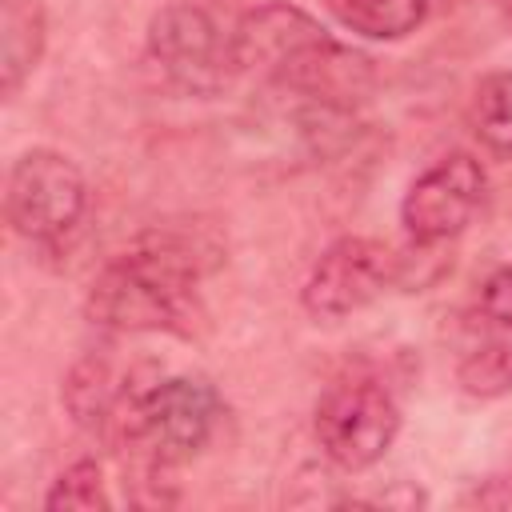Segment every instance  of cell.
<instances>
[{"label": "cell", "mask_w": 512, "mask_h": 512, "mask_svg": "<svg viewBox=\"0 0 512 512\" xmlns=\"http://www.w3.org/2000/svg\"><path fill=\"white\" fill-rule=\"evenodd\" d=\"M480 312H484V320H492L500 328H512V264H500L484 276Z\"/></svg>", "instance_id": "obj_16"}, {"label": "cell", "mask_w": 512, "mask_h": 512, "mask_svg": "<svg viewBox=\"0 0 512 512\" xmlns=\"http://www.w3.org/2000/svg\"><path fill=\"white\" fill-rule=\"evenodd\" d=\"M88 212V180L60 148H24L4 180V216L28 244H60Z\"/></svg>", "instance_id": "obj_6"}, {"label": "cell", "mask_w": 512, "mask_h": 512, "mask_svg": "<svg viewBox=\"0 0 512 512\" xmlns=\"http://www.w3.org/2000/svg\"><path fill=\"white\" fill-rule=\"evenodd\" d=\"M452 272V248L448 244H420L408 240L396 252V288L400 292H424L440 284Z\"/></svg>", "instance_id": "obj_15"}, {"label": "cell", "mask_w": 512, "mask_h": 512, "mask_svg": "<svg viewBox=\"0 0 512 512\" xmlns=\"http://www.w3.org/2000/svg\"><path fill=\"white\" fill-rule=\"evenodd\" d=\"M320 4L344 32L380 44L412 36L432 12V0H320Z\"/></svg>", "instance_id": "obj_11"}, {"label": "cell", "mask_w": 512, "mask_h": 512, "mask_svg": "<svg viewBox=\"0 0 512 512\" xmlns=\"http://www.w3.org/2000/svg\"><path fill=\"white\" fill-rule=\"evenodd\" d=\"M220 412V392L204 376H132L104 440L120 452L136 504L176 500V472L212 440Z\"/></svg>", "instance_id": "obj_3"}, {"label": "cell", "mask_w": 512, "mask_h": 512, "mask_svg": "<svg viewBox=\"0 0 512 512\" xmlns=\"http://www.w3.org/2000/svg\"><path fill=\"white\" fill-rule=\"evenodd\" d=\"M492 4H496L500 12H508V16H512V0H492Z\"/></svg>", "instance_id": "obj_17"}, {"label": "cell", "mask_w": 512, "mask_h": 512, "mask_svg": "<svg viewBox=\"0 0 512 512\" xmlns=\"http://www.w3.org/2000/svg\"><path fill=\"white\" fill-rule=\"evenodd\" d=\"M396 288V248L376 236H336L308 268L300 304L312 320H344Z\"/></svg>", "instance_id": "obj_7"}, {"label": "cell", "mask_w": 512, "mask_h": 512, "mask_svg": "<svg viewBox=\"0 0 512 512\" xmlns=\"http://www.w3.org/2000/svg\"><path fill=\"white\" fill-rule=\"evenodd\" d=\"M132 376H136V372L120 376L116 364H112L104 352H88V356H80V360L68 368L64 388H60L64 412L72 416L76 428L104 436V432L112 428L116 412H120V400H124L128 388H132Z\"/></svg>", "instance_id": "obj_9"}, {"label": "cell", "mask_w": 512, "mask_h": 512, "mask_svg": "<svg viewBox=\"0 0 512 512\" xmlns=\"http://www.w3.org/2000/svg\"><path fill=\"white\" fill-rule=\"evenodd\" d=\"M456 388L472 400L512 396V340H484L456 364Z\"/></svg>", "instance_id": "obj_13"}, {"label": "cell", "mask_w": 512, "mask_h": 512, "mask_svg": "<svg viewBox=\"0 0 512 512\" xmlns=\"http://www.w3.org/2000/svg\"><path fill=\"white\" fill-rule=\"evenodd\" d=\"M48 52V12L40 0H0V96L12 100Z\"/></svg>", "instance_id": "obj_10"}, {"label": "cell", "mask_w": 512, "mask_h": 512, "mask_svg": "<svg viewBox=\"0 0 512 512\" xmlns=\"http://www.w3.org/2000/svg\"><path fill=\"white\" fill-rule=\"evenodd\" d=\"M108 488H104V468L92 456L72 460L44 492V512H108Z\"/></svg>", "instance_id": "obj_14"}, {"label": "cell", "mask_w": 512, "mask_h": 512, "mask_svg": "<svg viewBox=\"0 0 512 512\" xmlns=\"http://www.w3.org/2000/svg\"><path fill=\"white\" fill-rule=\"evenodd\" d=\"M400 424V404L376 376H340L312 408V436L340 472H364L380 464L396 444Z\"/></svg>", "instance_id": "obj_5"}, {"label": "cell", "mask_w": 512, "mask_h": 512, "mask_svg": "<svg viewBox=\"0 0 512 512\" xmlns=\"http://www.w3.org/2000/svg\"><path fill=\"white\" fill-rule=\"evenodd\" d=\"M504 484H508V492H512V472H508V480H504Z\"/></svg>", "instance_id": "obj_18"}, {"label": "cell", "mask_w": 512, "mask_h": 512, "mask_svg": "<svg viewBox=\"0 0 512 512\" xmlns=\"http://www.w3.org/2000/svg\"><path fill=\"white\" fill-rule=\"evenodd\" d=\"M220 260V244L204 228L156 224L132 248L112 256L88 284L84 316L96 328L136 332H192L200 312V280Z\"/></svg>", "instance_id": "obj_1"}, {"label": "cell", "mask_w": 512, "mask_h": 512, "mask_svg": "<svg viewBox=\"0 0 512 512\" xmlns=\"http://www.w3.org/2000/svg\"><path fill=\"white\" fill-rule=\"evenodd\" d=\"M484 196H488L484 164L472 152L452 148L436 156L424 172H416L412 184L404 188L400 196L404 236L420 244H452L476 220Z\"/></svg>", "instance_id": "obj_8"}, {"label": "cell", "mask_w": 512, "mask_h": 512, "mask_svg": "<svg viewBox=\"0 0 512 512\" xmlns=\"http://www.w3.org/2000/svg\"><path fill=\"white\" fill-rule=\"evenodd\" d=\"M468 128L492 152L512 160V68L484 72L468 100Z\"/></svg>", "instance_id": "obj_12"}, {"label": "cell", "mask_w": 512, "mask_h": 512, "mask_svg": "<svg viewBox=\"0 0 512 512\" xmlns=\"http://www.w3.org/2000/svg\"><path fill=\"white\" fill-rule=\"evenodd\" d=\"M144 52L156 72L188 96H220L240 76L232 28L192 0H168L148 16Z\"/></svg>", "instance_id": "obj_4"}, {"label": "cell", "mask_w": 512, "mask_h": 512, "mask_svg": "<svg viewBox=\"0 0 512 512\" xmlns=\"http://www.w3.org/2000/svg\"><path fill=\"white\" fill-rule=\"evenodd\" d=\"M236 72L292 100H324L356 108L376 72L364 52L336 40L332 28L292 0H260L232 24Z\"/></svg>", "instance_id": "obj_2"}]
</instances>
